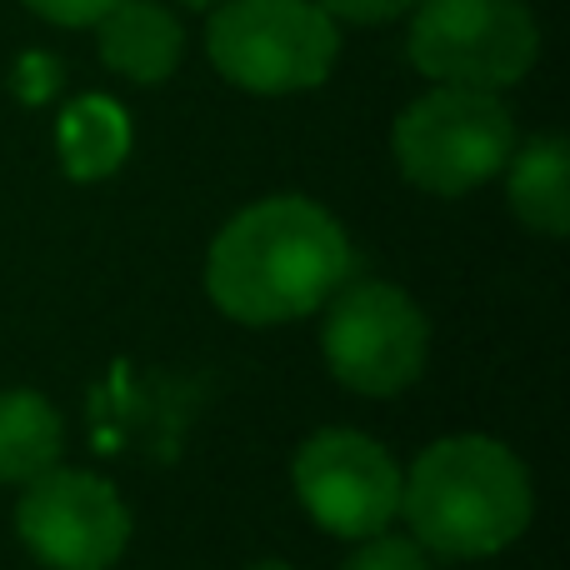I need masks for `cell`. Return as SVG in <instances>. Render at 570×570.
<instances>
[{"label": "cell", "instance_id": "cell-2", "mask_svg": "<svg viewBox=\"0 0 570 570\" xmlns=\"http://www.w3.org/2000/svg\"><path fill=\"white\" fill-rule=\"evenodd\" d=\"M401 511L415 546L451 561L495 556L531 525V481L501 441H435L401 481Z\"/></svg>", "mask_w": 570, "mask_h": 570}, {"label": "cell", "instance_id": "cell-1", "mask_svg": "<svg viewBox=\"0 0 570 570\" xmlns=\"http://www.w3.org/2000/svg\"><path fill=\"white\" fill-rule=\"evenodd\" d=\"M351 276V240L305 196H271L216 236L206 291L230 321L276 325L311 315Z\"/></svg>", "mask_w": 570, "mask_h": 570}, {"label": "cell", "instance_id": "cell-9", "mask_svg": "<svg viewBox=\"0 0 570 570\" xmlns=\"http://www.w3.org/2000/svg\"><path fill=\"white\" fill-rule=\"evenodd\" d=\"M96 26H100V60L116 76L136 80V86H156L180 66V50H186L180 20L156 0H120Z\"/></svg>", "mask_w": 570, "mask_h": 570}, {"label": "cell", "instance_id": "cell-6", "mask_svg": "<svg viewBox=\"0 0 570 570\" xmlns=\"http://www.w3.org/2000/svg\"><path fill=\"white\" fill-rule=\"evenodd\" d=\"M321 351L341 385L361 395H395L425 371L431 325L405 291L385 281H361L331 301Z\"/></svg>", "mask_w": 570, "mask_h": 570}, {"label": "cell", "instance_id": "cell-3", "mask_svg": "<svg viewBox=\"0 0 570 570\" xmlns=\"http://www.w3.org/2000/svg\"><path fill=\"white\" fill-rule=\"evenodd\" d=\"M206 50L230 86L256 96H291L331 76L341 36L315 0H220Z\"/></svg>", "mask_w": 570, "mask_h": 570}, {"label": "cell", "instance_id": "cell-15", "mask_svg": "<svg viewBox=\"0 0 570 570\" xmlns=\"http://www.w3.org/2000/svg\"><path fill=\"white\" fill-rule=\"evenodd\" d=\"M26 6L36 10L40 20H50V26H96L120 0H26Z\"/></svg>", "mask_w": 570, "mask_h": 570}, {"label": "cell", "instance_id": "cell-8", "mask_svg": "<svg viewBox=\"0 0 570 570\" xmlns=\"http://www.w3.org/2000/svg\"><path fill=\"white\" fill-rule=\"evenodd\" d=\"M295 491L315 525L345 541H371L401 511V471L361 431H321L295 455Z\"/></svg>", "mask_w": 570, "mask_h": 570}, {"label": "cell", "instance_id": "cell-5", "mask_svg": "<svg viewBox=\"0 0 570 570\" xmlns=\"http://www.w3.org/2000/svg\"><path fill=\"white\" fill-rule=\"evenodd\" d=\"M405 50L435 86L505 90L531 76L541 30L521 0H421Z\"/></svg>", "mask_w": 570, "mask_h": 570}, {"label": "cell", "instance_id": "cell-17", "mask_svg": "<svg viewBox=\"0 0 570 570\" xmlns=\"http://www.w3.org/2000/svg\"><path fill=\"white\" fill-rule=\"evenodd\" d=\"M250 570H291V566H281V561H261V566H250Z\"/></svg>", "mask_w": 570, "mask_h": 570}, {"label": "cell", "instance_id": "cell-4", "mask_svg": "<svg viewBox=\"0 0 570 570\" xmlns=\"http://www.w3.org/2000/svg\"><path fill=\"white\" fill-rule=\"evenodd\" d=\"M395 166L431 196H465L515 156V120L495 90L435 86L395 120Z\"/></svg>", "mask_w": 570, "mask_h": 570}, {"label": "cell", "instance_id": "cell-12", "mask_svg": "<svg viewBox=\"0 0 570 570\" xmlns=\"http://www.w3.org/2000/svg\"><path fill=\"white\" fill-rule=\"evenodd\" d=\"M130 156V116L110 96H80L60 116V166L70 180H106Z\"/></svg>", "mask_w": 570, "mask_h": 570}, {"label": "cell", "instance_id": "cell-16", "mask_svg": "<svg viewBox=\"0 0 570 570\" xmlns=\"http://www.w3.org/2000/svg\"><path fill=\"white\" fill-rule=\"evenodd\" d=\"M180 6H196V10H210V6H220V0H180Z\"/></svg>", "mask_w": 570, "mask_h": 570}, {"label": "cell", "instance_id": "cell-13", "mask_svg": "<svg viewBox=\"0 0 570 570\" xmlns=\"http://www.w3.org/2000/svg\"><path fill=\"white\" fill-rule=\"evenodd\" d=\"M341 570H431L425 551L405 535H371Z\"/></svg>", "mask_w": 570, "mask_h": 570}, {"label": "cell", "instance_id": "cell-7", "mask_svg": "<svg viewBox=\"0 0 570 570\" xmlns=\"http://www.w3.org/2000/svg\"><path fill=\"white\" fill-rule=\"evenodd\" d=\"M20 541L50 570H110L130 541L116 485L90 471H46L20 495Z\"/></svg>", "mask_w": 570, "mask_h": 570}, {"label": "cell", "instance_id": "cell-11", "mask_svg": "<svg viewBox=\"0 0 570 570\" xmlns=\"http://www.w3.org/2000/svg\"><path fill=\"white\" fill-rule=\"evenodd\" d=\"M511 210L541 236L570 230V156L561 136H541L511 160Z\"/></svg>", "mask_w": 570, "mask_h": 570}, {"label": "cell", "instance_id": "cell-14", "mask_svg": "<svg viewBox=\"0 0 570 570\" xmlns=\"http://www.w3.org/2000/svg\"><path fill=\"white\" fill-rule=\"evenodd\" d=\"M325 16H341V20H355V26H381V20H395L405 10H415L421 0H315Z\"/></svg>", "mask_w": 570, "mask_h": 570}, {"label": "cell", "instance_id": "cell-10", "mask_svg": "<svg viewBox=\"0 0 570 570\" xmlns=\"http://www.w3.org/2000/svg\"><path fill=\"white\" fill-rule=\"evenodd\" d=\"M66 431L46 395L36 391H0V481L30 485L36 475L56 471Z\"/></svg>", "mask_w": 570, "mask_h": 570}]
</instances>
